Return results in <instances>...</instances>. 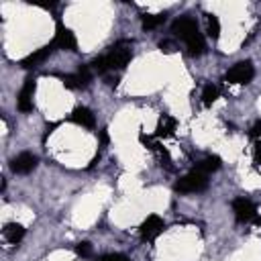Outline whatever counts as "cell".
<instances>
[{
    "mask_svg": "<svg viewBox=\"0 0 261 261\" xmlns=\"http://www.w3.org/2000/svg\"><path fill=\"white\" fill-rule=\"evenodd\" d=\"M171 31H173V35L179 37L184 43H186L190 37H194L196 33H200V31H198V22H196L192 16H179V18H175L173 24H171Z\"/></svg>",
    "mask_w": 261,
    "mask_h": 261,
    "instance_id": "5",
    "label": "cell"
},
{
    "mask_svg": "<svg viewBox=\"0 0 261 261\" xmlns=\"http://www.w3.org/2000/svg\"><path fill=\"white\" fill-rule=\"evenodd\" d=\"M2 234L10 245H18L24 237V226L18 224V222H6L4 228H2Z\"/></svg>",
    "mask_w": 261,
    "mask_h": 261,
    "instance_id": "13",
    "label": "cell"
},
{
    "mask_svg": "<svg viewBox=\"0 0 261 261\" xmlns=\"http://www.w3.org/2000/svg\"><path fill=\"white\" fill-rule=\"evenodd\" d=\"M53 45H55V47H59V49H65V51H75V49H77L75 35H73L69 29H65L63 24H57Z\"/></svg>",
    "mask_w": 261,
    "mask_h": 261,
    "instance_id": "9",
    "label": "cell"
},
{
    "mask_svg": "<svg viewBox=\"0 0 261 261\" xmlns=\"http://www.w3.org/2000/svg\"><path fill=\"white\" fill-rule=\"evenodd\" d=\"M206 24H208V35L216 41L220 37V20L216 14H206Z\"/></svg>",
    "mask_w": 261,
    "mask_h": 261,
    "instance_id": "18",
    "label": "cell"
},
{
    "mask_svg": "<svg viewBox=\"0 0 261 261\" xmlns=\"http://www.w3.org/2000/svg\"><path fill=\"white\" fill-rule=\"evenodd\" d=\"M165 22V12H157V14H143V29L151 31L157 29L159 24Z\"/></svg>",
    "mask_w": 261,
    "mask_h": 261,
    "instance_id": "17",
    "label": "cell"
},
{
    "mask_svg": "<svg viewBox=\"0 0 261 261\" xmlns=\"http://www.w3.org/2000/svg\"><path fill=\"white\" fill-rule=\"evenodd\" d=\"M163 228H165V222L161 220V216L151 214V216H147V218L143 220V224H141V239H143V241H155V239L163 232Z\"/></svg>",
    "mask_w": 261,
    "mask_h": 261,
    "instance_id": "7",
    "label": "cell"
},
{
    "mask_svg": "<svg viewBox=\"0 0 261 261\" xmlns=\"http://www.w3.org/2000/svg\"><path fill=\"white\" fill-rule=\"evenodd\" d=\"M53 51H55V45H53V43H49V45H45V47L37 49L35 53H31L29 57H24V59L20 61V65H22V67H27V69H29V67H35V65H39V63H43V61H45Z\"/></svg>",
    "mask_w": 261,
    "mask_h": 261,
    "instance_id": "11",
    "label": "cell"
},
{
    "mask_svg": "<svg viewBox=\"0 0 261 261\" xmlns=\"http://www.w3.org/2000/svg\"><path fill=\"white\" fill-rule=\"evenodd\" d=\"M253 157H255V163H257V165H261V141H257V143H255Z\"/></svg>",
    "mask_w": 261,
    "mask_h": 261,
    "instance_id": "21",
    "label": "cell"
},
{
    "mask_svg": "<svg viewBox=\"0 0 261 261\" xmlns=\"http://www.w3.org/2000/svg\"><path fill=\"white\" fill-rule=\"evenodd\" d=\"M98 261H128V257L122 253H108V255H102Z\"/></svg>",
    "mask_w": 261,
    "mask_h": 261,
    "instance_id": "20",
    "label": "cell"
},
{
    "mask_svg": "<svg viewBox=\"0 0 261 261\" xmlns=\"http://www.w3.org/2000/svg\"><path fill=\"white\" fill-rule=\"evenodd\" d=\"M206 186H208V177L194 169V171L186 173L184 177H179L175 181V192H179V194H196V192L206 190Z\"/></svg>",
    "mask_w": 261,
    "mask_h": 261,
    "instance_id": "2",
    "label": "cell"
},
{
    "mask_svg": "<svg viewBox=\"0 0 261 261\" xmlns=\"http://www.w3.org/2000/svg\"><path fill=\"white\" fill-rule=\"evenodd\" d=\"M63 86L69 88V90H75V88H86L92 80V73H90V65H80L75 73H69V75H63Z\"/></svg>",
    "mask_w": 261,
    "mask_h": 261,
    "instance_id": "8",
    "label": "cell"
},
{
    "mask_svg": "<svg viewBox=\"0 0 261 261\" xmlns=\"http://www.w3.org/2000/svg\"><path fill=\"white\" fill-rule=\"evenodd\" d=\"M75 253L82 255V257H90V255H92L90 243H86V241H84V243H77V245H75Z\"/></svg>",
    "mask_w": 261,
    "mask_h": 261,
    "instance_id": "19",
    "label": "cell"
},
{
    "mask_svg": "<svg viewBox=\"0 0 261 261\" xmlns=\"http://www.w3.org/2000/svg\"><path fill=\"white\" fill-rule=\"evenodd\" d=\"M253 75H255L253 63H251V61H239V63H234V65L224 73V80H226L228 84L245 86V84H249V82L253 80Z\"/></svg>",
    "mask_w": 261,
    "mask_h": 261,
    "instance_id": "3",
    "label": "cell"
},
{
    "mask_svg": "<svg viewBox=\"0 0 261 261\" xmlns=\"http://www.w3.org/2000/svg\"><path fill=\"white\" fill-rule=\"evenodd\" d=\"M35 90H37V82L35 77H27L20 92H18V100H16V106L20 112H31L35 108L33 104V96H35Z\"/></svg>",
    "mask_w": 261,
    "mask_h": 261,
    "instance_id": "6",
    "label": "cell"
},
{
    "mask_svg": "<svg viewBox=\"0 0 261 261\" xmlns=\"http://www.w3.org/2000/svg\"><path fill=\"white\" fill-rule=\"evenodd\" d=\"M71 120H73L75 124H80V126H86V128H94V126H96V116H94V112H92L88 106H77V108H73Z\"/></svg>",
    "mask_w": 261,
    "mask_h": 261,
    "instance_id": "12",
    "label": "cell"
},
{
    "mask_svg": "<svg viewBox=\"0 0 261 261\" xmlns=\"http://www.w3.org/2000/svg\"><path fill=\"white\" fill-rule=\"evenodd\" d=\"M251 137H255V139L261 137V120H257V122L253 124V128H251Z\"/></svg>",
    "mask_w": 261,
    "mask_h": 261,
    "instance_id": "22",
    "label": "cell"
},
{
    "mask_svg": "<svg viewBox=\"0 0 261 261\" xmlns=\"http://www.w3.org/2000/svg\"><path fill=\"white\" fill-rule=\"evenodd\" d=\"M218 167H220V157H218V155H208V157H204V159L196 165V171H200V173L208 175V173L216 171Z\"/></svg>",
    "mask_w": 261,
    "mask_h": 261,
    "instance_id": "15",
    "label": "cell"
},
{
    "mask_svg": "<svg viewBox=\"0 0 261 261\" xmlns=\"http://www.w3.org/2000/svg\"><path fill=\"white\" fill-rule=\"evenodd\" d=\"M35 167H37V157L33 153H27L24 151V153H20V155H16V157L10 159V169L14 173H29Z\"/></svg>",
    "mask_w": 261,
    "mask_h": 261,
    "instance_id": "10",
    "label": "cell"
},
{
    "mask_svg": "<svg viewBox=\"0 0 261 261\" xmlns=\"http://www.w3.org/2000/svg\"><path fill=\"white\" fill-rule=\"evenodd\" d=\"M218 96H220V90H218L214 84H206V86L202 88V104H204V106H210L212 102H216Z\"/></svg>",
    "mask_w": 261,
    "mask_h": 261,
    "instance_id": "16",
    "label": "cell"
},
{
    "mask_svg": "<svg viewBox=\"0 0 261 261\" xmlns=\"http://www.w3.org/2000/svg\"><path fill=\"white\" fill-rule=\"evenodd\" d=\"M133 41H118L114 43L106 55H100L96 57L90 67L98 73H106L108 69H122L130 59H133Z\"/></svg>",
    "mask_w": 261,
    "mask_h": 261,
    "instance_id": "1",
    "label": "cell"
},
{
    "mask_svg": "<svg viewBox=\"0 0 261 261\" xmlns=\"http://www.w3.org/2000/svg\"><path fill=\"white\" fill-rule=\"evenodd\" d=\"M175 133V118L169 116V114H161L159 116V122H157V137L159 139H167Z\"/></svg>",
    "mask_w": 261,
    "mask_h": 261,
    "instance_id": "14",
    "label": "cell"
},
{
    "mask_svg": "<svg viewBox=\"0 0 261 261\" xmlns=\"http://www.w3.org/2000/svg\"><path fill=\"white\" fill-rule=\"evenodd\" d=\"M232 212H234V218H237L239 222H249V220L261 222V220L257 218V210H255L253 202L247 200V198H234V200H232Z\"/></svg>",
    "mask_w": 261,
    "mask_h": 261,
    "instance_id": "4",
    "label": "cell"
}]
</instances>
